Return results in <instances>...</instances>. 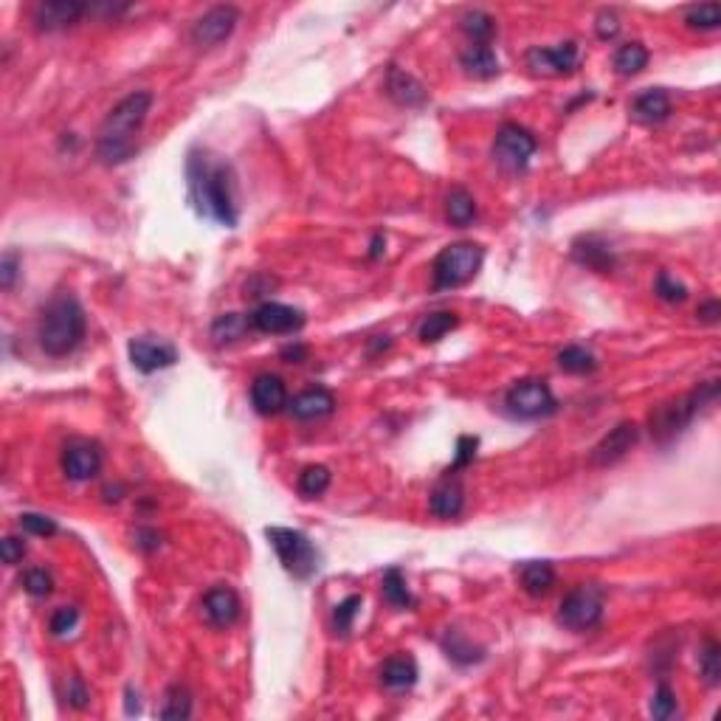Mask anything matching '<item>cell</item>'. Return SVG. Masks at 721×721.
<instances>
[{
    "mask_svg": "<svg viewBox=\"0 0 721 721\" xmlns=\"http://www.w3.org/2000/svg\"><path fill=\"white\" fill-rule=\"evenodd\" d=\"M654 293L660 296L663 302H668V305H680V302L688 299V288H685L680 280H676V277H671L668 271H660V273H656Z\"/></svg>",
    "mask_w": 721,
    "mask_h": 721,
    "instance_id": "39",
    "label": "cell"
},
{
    "mask_svg": "<svg viewBox=\"0 0 721 721\" xmlns=\"http://www.w3.org/2000/svg\"><path fill=\"white\" fill-rule=\"evenodd\" d=\"M628 113H631L634 121H640V124H663L671 116V96L663 88L640 91L637 96L631 99Z\"/></svg>",
    "mask_w": 721,
    "mask_h": 721,
    "instance_id": "19",
    "label": "cell"
},
{
    "mask_svg": "<svg viewBox=\"0 0 721 721\" xmlns=\"http://www.w3.org/2000/svg\"><path fill=\"white\" fill-rule=\"evenodd\" d=\"M251 325L254 330L268 333V335H288L305 327V313L299 307H290L282 302H263L251 313Z\"/></svg>",
    "mask_w": 721,
    "mask_h": 721,
    "instance_id": "12",
    "label": "cell"
},
{
    "mask_svg": "<svg viewBox=\"0 0 721 721\" xmlns=\"http://www.w3.org/2000/svg\"><path fill=\"white\" fill-rule=\"evenodd\" d=\"M718 316H721V305H718V299H708L702 307H699V319H702L705 325H716V322H718Z\"/></svg>",
    "mask_w": 721,
    "mask_h": 721,
    "instance_id": "50",
    "label": "cell"
},
{
    "mask_svg": "<svg viewBox=\"0 0 721 721\" xmlns=\"http://www.w3.org/2000/svg\"><path fill=\"white\" fill-rule=\"evenodd\" d=\"M0 553H4V561L9 566H14V564L23 561V556H26V541L17 539V536H6L4 544H0Z\"/></svg>",
    "mask_w": 721,
    "mask_h": 721,
    "instance_id": "47",
    "label": "cell"
},
{
    "mask_svg": "<svg viewBox=\"0 0 721 721\" xmlns=\"http://www.w3.org/2000/svg\"><path fill=\"white\" fill-rule=\"evenodd\" d=\"M68 699H71V705L76 708V710H82V708H88V699H91V693L85 690V685H82V680L79 676H74L71 680V688H68Z\"/></svg>",
    "mask_w": 721,
    "mask_h": 721,
    "instance_id": "49",
    "label": "cell"
},
{
    "mask_svg": "<svg viewBox=\"0 0 721 721\" xmlns=\"http://www.w3.org/2000/svg\"><path fill=\"white\" fill-rule=\"evenodd\" d=\"M102 468V451L99 445L93 442H85V440H76L71 445H66V451H62V471L71 482H85V479H93Z\"/></svg>",
    "mask_w": 721,
    "mask_h": 721,
    "instance_id": "15",
    "label": "cell"
},
{
    "mask_svg": "<svg viewBox=\"0 0 721 721\" xmlns=\"http://www.w3.org/2000/svg\"><path fill=\"white\" fill-rule=\"evenodd\" d=\"M251 327L254 325H251V319H245V316L228 313V316H220V319L211 325V335H215L218 342H237V338H243Z\"/></svg>",
    "mask_w": 721,
    "mask_h": 721,
    "instance_id": "36",
    "label": "cell"
},
{
    "mask_svg": "<svg viewBox=\"0 0 721 721\" xmlns=\"http://www.w3.org/2000/svg\"><path fill=\"white\" fill-rule=\"evenodd\" d=\"M251 403L263 417L280 414L282 409H288V387L280 375H257L251 384Z\"/></svg>",
    "mask_w": 721,
    "mask_h": 721,
    "instance_id": "18",
    "label": "cell"
},
{
    "mask_svg": "<svg viewBox=\"0 0 721 721\" xmlns=\"http://www.w3.org/2000/svg\"><path fill=\"white\" fill-rule=\"evenodd\" d=\"M648 710H651L654 718H660V721L673 718L676 716V693L668 685H660V688H656V693L651 696Z\"/></svg>",
    "mask_w": 721,
    "mask_h": 721,
    "instance_id": "41",
    "label": "cell"
},
{
    "mask_svg": "<svg viewBox=\"0 0 721 721\" xmlns=\"http://www.w3.org/2000/svg\"><path fill=\"white\" fill-rule=\"evenodd\" d=\"M445 220L454 226H471L476 220V200L468 189L457 186L445 195Z\"/></svg>",
    "mask_w": 721,
    "mask_h": 721,
    "instance_id": "27",
    "label": "cell"
},
{
    "mask_svg": "<svg viewBox=\"0 0 721 721\" xmlns=\"http://www.w3.org/2000/svg\"><path fill=\"white\" fill-rule=\"evenodd\" d=\"M504 406L519 420H541L558 409V400H556L553 389L547 387V380L527 378V380H519V384L507 389Z\"/></svg>",
    "mask_w": 721,
    "mask_h": 721,
    "instance_id": "9",
    "label": "cell"
},
{
    "mask_svg": "<svg viewBox=\"0 0 721 721\" xmlns=\"http://www.w3.org/2000/svg\"><path fill=\"white\" fill-rule=\"evenodd\" d=\"M429 507H432V513L437 519H457L462 513V507H465V494H462L459 482L445 479L440 487H434Z\"/></svg>",
    "mask_w": 721,
    "mask_h": 721,
    "instance_id": "26",
    "label": "cell"
},
{
    "mask_svg": "<svg viewBox=\"0 0 721 721\" xmlns=\"http://www.w3.org/2000/svg\"><path fill=\"white\" fill-rule=\"evenodd\" d=\"M417 676H420V668L414 663V656H409V654H395L380 665V682H384V688H389V690L414 688Z\"/></svg>",
    "mask_w": 721,
    "mask_h": 721,
    "instance_id": "22",
    "label": "cell"
},
{
    "mask_svg": "<svg viewBox=\"0 0 721 721\" xmlns=\"http://www.w3.org/2000/svg\"><path fill=\"white\" fill-rule=\"evenodd\" d=\"M485 260V248L476 243H454L449 248H442L434 260V288L437 290H454L468 285Z\"/></svg>",
    "mask_w": 721,
    "mask_h": 721,
    "instance_id": "5",
    "label": "cell"
},
{
    "mask_svg": "<svg viewBox=\"0 0 721 721\" xmlns=\"http://www.w3.org/2000/svg\"><path fill=\"white\" fill-rule=\"evenodd\" d=\"M265 536L271 541V547L277 549V556L282 561V566L290 572L293 578H310L316 569H319V549L313 547V541L299 533V530L290 527H268Z\"/></svg>",
    "mask_w": 721,
    "mask_h": 721,
    "instance_id": "6",
    "label": "cell"
},
{
    "mask_svg": "<svg viewBox=\"0 0 721 721\" xmlns=\"http://www.w3.org/2000/svg\"><path fill=\"white\" fill-rule=\"evenodd\" d=\"M459 66L465 71V76L474 79H494L499 74V57L491 46H471L459 54Z\"/></svg>",
    "mask_w": 721,
    "mask_h": 721,
    "instance_id": "23",
    "label": "cell"
},
{
    "mask_svg": "<svg viewBox=\"0 0 721 721\" xmlns=\"http://www.w3.org/2000/svg\"><path fill=\"white\" fill-rule=\"evenodd\" d=\"M716 397H718V380H708V384H699L690 395L656 406L648 417L651 437L663 445L671 442L673 437H680L699 414L713 406Z\"/></svg>",
    "mask_w": 721,
    "mask_h": 721,
    "instance_id": "4",
    "label": "cell"
},
{
    "mask_svg": "<svg viewBox=\"0 0 721 721\" xmlns=\"http://www.w3.org/2000/svg\"><path fill=\"white\" fill-rule=\"evenodd\" d=\"M138 696H133V688H127V716H138Z\"/></svg>",
    "mask_w": 721,
    "mask_h": 721,
    "instance_id": "53",
    "label": "cell"
},
{
    "mask_svg": "<svg viewBox=\"0 0 721 721\" xmlns=\"http://www.w3.org/2000/svg\"><path fill=\"white\" fill-rule=\"evenodd\" d=\"M606 595L595 583H581L558 606V623L572 631H589L603 620Z\"/></svg>",
    "mask_w": 721,
    "mask_h": 721,
    "instance_id": "7",
    "label": "cell"
},
{
    "mask_svg": "<svg viewBox=\"0 0 721 721\" xmlns=\"http://www.w3.org/2000/svg\"><path fill=\"white\" fill-rule=\"evenodd\" d=\"M637 440H640V426L637 423H620V426H614L595 449H592V454H589V462L595 465V468H609V465H614V462H620L634 445H637Z\"/></svg>",
    "mask_w": 721,
    "mask_h": 721,
    "instance_id": "13",
    "label": "cell"
},
{
    "mask_svg": "<svg viewBox=\"0 0 721 721\" xmlns=\"http://www.w3.org/2000/svg\"><path fill=\"white\" fill-rule=\"evenodd\" d=\"M578 66V46L575 42H561L553 49H530L527 51V68L539 76H564L572 74Z\"/></svg>",
    "mask_w": 721,
    "mask_h": 721,
    "instance_id": "14",
    "label": "cell"
},
{
    "mask_svg": "<svg viewBox=\"0 0 721 721\" xmlns=\"http://www.w3.org/2000/svg\"><path fill=\"white\" fill-rule=\"evenodd\" d=\"M685 23L690 29H702V31H713L721 26V6L718 4H699L690 6L685 12Z\"/></svg>",
    "mask_w": 721,
    "mask_h": 721,
    "instance_id": "38",
    "label": "cell"
},
{
    "mask_svg": "<svg viewBox=\"0 0 721 721\" xmlns=\"http://www.w3.org/2000/svg\"><path fill=\"white\" fill-rule=\"evenodd\" d=\"M305 355H307V350H305L302 344H296V347H285V350H282V358H288L290 364H299V360H302Z\"/></svg>",
    "mask_w": 721,
    "mask_h": 721,
    "instance_id": "51",
    "label": "cell"
},
{
    "mask_svg": "<svg viewBox=\"0 0 721 721\" xmlns=\"http://www.w3.org/2000/svg\"><path fill=\"white\" fill-rule=\"evenodd\" d=\"M380 592H384V601L395 609H412L417 601L414 595L409 592L406 586V578H403V572L397 566L387 569V575H384V586H380Z\"/></svg>",
    "mask_w": 721,
    "mask_h": 721,
    "instance_id": "32",
    "label": "cell"
},
{
    "mask_svg": "<svg viewBox=\"0 0 721 721\" xmlns=\"http://www.w3.org/2000/svg\"><path fill=\"white\" fill-rule=\"evenodd\" d=\"M572 257H575L581 265H586L592 271H601V273H606V271L614 268V254H611V248L601 237H595V235L581 237L575 245H572Z\"/></svg>",
    "mask_w": 721,
    "mask_h": 721,
    "instance_id": "25",
    "label": "cell"
},
{
    "mask_svg": "<svg viewBox=\"0 0 721 721\" xmlns=\"http://www.w3.org/2000/svg\"><path fill=\"white\" fill-rule=\"evenodd\" d=\"M457 325H459V319H457L454 313L440 310V313H432V316H426V319L420 322L417 335H420V342H423V344H437L440 338L449 335Z\"/></svg>",
    "mask_w": 721,
    "mask_h": 721,
    "instance_id": "33",
    "label": "cell"
},
{
    "mask_svg": "<svg viewBox=\"0 0 721 721\" xmlns=\"http://www.w3.org/2000/svg\"><path fill=\"white\" fill-rule=\"evenodd\" d=\"M200 609H203V618H206L209 626L228 628V626H235V620L240 618V598H237L235 589L215 586V589H209L203 595Z\"/></svg>",
    "mask_w": 721,
    "mask_h": 721,
    "instance_id": "17",
    "label": "cell"
},
{
    "mask_svg": "<svg viewBox=\"0 0 721 721\" xmlns=\"http://www.w3.org/2000/svg\"><path fill=\"white\" fill-rule=\"evenodd\" d=\"M288 409L296 420H319V417H327L333 414L335 409V397L322 389V387H316V389H305L296 395L290 403H288Z\"/></svg>",
    "mask_w": 721,
    "mask_h": 721,
    "instance_id": "21",
    "label": "cell"
},
{
    "mask_svg": "<svg viewBox=\"0 0 721 721\" xmlns=\"http://www.w3.org/2000/svg\"><path fill=\"white\" fill-rule=\"evenodd\" d=\"M237 23H240V12L235 6H215L195 20L192 42L198 49H215L235 34Z\"/></svg>",
    "mask_w": 721,
    "mask_h": 721,
    "instance_id": "10",
    "label": "cell"
},
{
    "mask_svg": "<svg viewBox=\"0 0 721 721\" xmlns=\"http://www.w3.org/2000/svg\"><path fill=\"white\" fill-rule=\"evenodd\" d=\"M23 589L29 592L31 598H49L51 589H54V581H51V575H49L46 569L34 566V569H29L26 575H23Z\"/></svg>",
    "mask_w": 721,
    "mask_h": 721,
    "instance_id": "42",
    "label": "cell"
},
{
    "mask_svg": "<svg viewBox=\"0 0 721 721\" xmlns=\"http://www.w3.org/2000/svg\"><path fill=\"white\" fill-rule=\"evenodd\" d=\"M85 330H88V319H85L79 299L71 293H59L42 307L40 325H37L40 350L51 358L71 355L82 344Z\"/></svg>",
    "mask_w": 721,
    "mask_h": 721,
    "instance_id": "3",
    "label": "cell"
},
{
    "mask_svg": "<svg viewBox=\"0 0 721 721\" xmlns=\"http://www.w3.org/2000/svg\"><path fill=\"white\" fill-rule=\"evenodd\" d=\"M536 150H539V141L527 127L513 124V121L499 127L496 141H494V161L499 164L502 173H507V175L524 173L530 158L536 156Z\"/></svg>",
    "mask_w": 721,
    "mask_h": 721,
    "instance_id": "8",
    "label": "cell"
},
{
    "mask_svg": "<svg viewBox=\"0 0 721 721\" xmlns=\"http://www.w3.org/2000/svg\"><path fill=\"white\" fill-rule=\"evenodd\" d=\"M476 449H479V437H471V434L459 437L457 440V459L449 468V474H457L459 468H468V465L474 462V457H476Z\"/></svg>",
    "mask_w": 721,
    "mask_h": 721,
    "instance_id": "44",
    "label": "cell"
},
{
    "mask_svg": "<svg viewBox=\"0 0 721 721\" xmlns=\"http://www.w3.org/2000/svg\"><path fill=\"white\" fill-rule=\"evenodd\" d=\"M699 671H702V680L710 688L721 682V645L713 637L705 640L702 651H699Z\"/></svg>",
    "mask_w": 721,
    "mask_h": 721,
    "instance_id": "35",
    "label": "cell"
},
{
    "mask_svg": "<svg viewBox=\"0 0 721 721\" xmlns=\"http://www.w3.org/2000/svg\"><path fill=\"white\" fill-rule=\"evenodd\" d=\"M442 651L457 665H474V663H479L482 656H485L482 648H476L474 643L465 640L462 631H449V634H445V637H442Z\"/></svg>",
    "mask_w": 721,
    "mask_h": 721,
    "instance_id": "29",
    "label": "cell"
},
{
    "mask_svg": "<svg viewBox=\"0 0 721 721\" xmlns=\"http://www.w3.org/2000/svg\"><path fill=\"white\" fill-rule=\"evenodd\" d=\"M186 186L189 200L206 220H215L226 228H235L240 220L237 203V178L228 161L195 150L186 161Z\"/></svg>",
    "mask_w": 721,
    "mask_h": 721,
    "instance_id": "1",
    "label": "cell"
},
{
    "mask_svg": "<svg viewBox=\"0 0 721 721\" xmlns=\"http://www.w3.org/2000/svg\"><path fill=\"white\" fill-rule=\"evenodd\" d=\"M161 718H169V721H181V718H189L192 716V696L183 685H173L166 688L164 693V705L158 710Z\"/></svg>",
    "mask_w": 721,
    "mask_h": 721,
    "instance_id": "34",
    "label": "cell"
},
{
    "mask_svg": "<svg viewBox=\"0 0 721 721\" xmlns=\"http://www.w3.org/2000/svg\"><path fill=\"white\" fill-rule=\"evenodd\" d=\"M519 578H521V589L530 598H544L556 586V569L549 561H527L519 569Z\"/></svg>",
    "mask_w": 721,
    "mask_h": 721,
    "instance_id": "24",
    "label": "cell"
},
{
    "mask_svg": "<svg viewBox=\"0 0 721 721\" xmlns=\"http://www.w3.org/2000/svg\"><path fill=\"white\" fill-rule=\"evenodd\" d=\"M85 12L91 9L76 4V0H49V4H40L34 9V26L37 31H62L76 26Z\"/></svg>",
    "mask_w": 721,
    "mask_h": 721,
    "instance_id": "16",
    "label": "cell"
},
{
    "mask_svg": "<svg viewBox=\"0 0 721 721\" xmlns=\"http://www.w3.org/2000/svg\"><path fill=\"white\" fill-rule=\"evenodd\" d=\"M127 352H130V360L133 367L144 375H153V372H161V369H169L178 360V350L175 344L164 342V338H156V335H138V338H130V344H127Z\"/></svg>",
    "mask_w": 721,
    "mask_h": 721,
    "instance_id": "11",
    "label": "cell"
},
{
    "mask_svg": "<svg viewBox=\"0 0 721 721\" xmlns=\"http://www.w3.org/2000/svg\"><path fill=\"white\" fill-rule=\"evenodd\" d=\"M20 527L31 536H40V539H49L57 533V521L51 516H42V513H23L20 516Z\"/></svg>",
    "mask_w": 721,
    "mask_h": 721,
    "instance_id": "43",
    "label": "cell"
},
{
    "mask_svg": "<svg viewBox=\"0 0 721 721\" xmlns=\"http://www.w3.org/2000/svg\"><path fill=\"white\" fill-rule=\"evenodd\" d=\"M558 367L564 372H572V375H589V372H595L598 369V358L592 350L581 347V344H572V347H564L558 352Z\"/></svg>",
    "mask_w": 721,
    "mask_h": 721,
    "instance_id": "31",
    "label": "cell"
},
{
    "mask_svg": "<svg viewBox=\"0 0 721 721\" xmlns=\"http://www.w3.org/2000/svg\"><path fill=\"white\" fill-rule=\"evenodd\" d=\"M358 611H360V595H350V598H344L342 603H338L333 609V628H335V634H350L352 620L358 618Z\"/></svg>",
    "mask_w": 721,
    "mask_h": 721,
    "instance_id": "40",
    "label": "cell"
},
{
    "mask_svg": "<svg viewBox=\"0 0 721 721\" xmlns=\"http://www.w3.org/2000/svg\"><path fill=\"white\" fill-rule=\"evenodd\" d=\"M327 487H330V468H325V465H307L299 474V494L307 499L322 496Z\"/></svg>",
    "mask_w": 721,
    "mask_h": 721,
    "instance_id": "37",
    "label": "cell"
},
{
    "mask_svg": "<svg viewBox=\"0 0 721 721\" xmlns=\"http://www.w3.org/2000/svg\"><path fill=\"white\" fill-rule=\"evenodd\" d=\"M79 623V609L74 606H62L51 614V634H57V637H66L68 631H74Z\"/></svg>",
    "mask_w": 721,
    "mask_h": 721,
    "instance_id": "45",
    "label": "cell"
},
{
    "mask_svg": "<svg viewBox=\"0 0 721 721\" xmlns=\"http://www.w3.org/2000/svg\"><path fill=\"white\" fill-rule=\"evenodd\" d=\"M17 271H20V254L17 251H6L4 260H0V285H4V290L14 288Z\"/></svg>",
    "mask_w": 721,
    "mask_h": 721,
    "instance_id": "46",
    "label": "cell"
},
{
    "mask_svg": "<svg viewBox=\"0 0 721 721\" xmlns=\"http://www.w3.org/2000/svg\"><path fill=\"white\" fill-rule=\"evenodd\" d=\"M150 108H153V93L133 91L104 116L96 133V156L102 164L119 166L138 153V133L147 116H150Z\"/></svg>",
    "mask_w": 721,
    "mask_h": 721,
    "instance_id": "2",
    "label": "cell"
},
{
    "mask_svg": "<svg viewBox=\"0 0 721 721\" xmlns=\"http://www.w3.org/2000/svg\"><path fill=\"white\" fill-rule=\"evenodd\" d=\"M648 49L643 42H626L618 51H614V71L620 76H637L645 66H648Z\"/></svg>",
    "mask_w": 721,
    "mask_h": 721,
    "instance_id": "28",
    "label": "cell"
},
{
    "mask_svg": "<svg viewBox=\"0 0 721 721\" xmlns=\"http://www.w3.org/2000/svg\"><path fill=\"white\" fill-rule=\"evenodd\" d=\"M595 29H598V37L601 40H611V37H618V31H620V20H618V14H614V12H606L603 9L598 14Z\"/></svg>",
    "mask_w": 721,
    "mask_h": 721,
    "instance_id": "48",
    "label": "cell"
},
{
    "mask_svg": "<svg viewBox=\"0 0 721 721\" xmlns=\"http://www.w3.org/2000/svg\"><path fill=\"white\" fill-rule=\"evenodd\" d=\"M462 31L471 37L474 46H487L496 34V20L482 9H471L462 14Z\"/></svg>",
    "mask_w": 721,
    "mask_h": 721,
    "instance_id": "30",
    "label": "cell"
},
{
    "mask_svg": "<svg viewBox=\"0 0 721 721\" xmlns=\"http://www.w3.org/2000/svg\"><path fill=\"white\" fill-rule=\"evenodd\" d=\"M387 93L392 102L400 104V108H420V104L429 99L426 88H423L412 74H406L397 66H392L387 74Z\"/></svg>",
    "mask_w": 721,
    "mask_h": 721,
    "instance_id": "20",
    "label": "cell"
},
{
    "mask_svg": "<svg viewBox=\"0 0 721 721\" xmlns=\"http://www.w3.org/2000/svg\"><path fill=\"white\" fill-rule=\"evenodd\" d=\"M384 251H387V237H384V235H375V237H372V245H369V257L378 260Z\"/></svg>",
    "mask_w": 721,
    "mask_h": 721,
    "instance_id": "52",
    "label": "cell"
}]
</instances>
